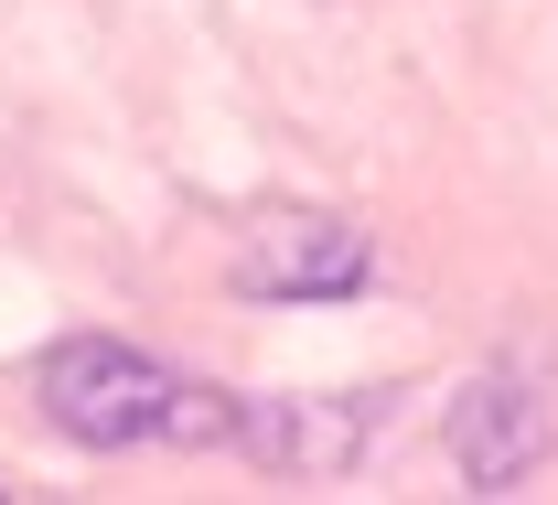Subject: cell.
Returning <instances> with one entry per match:
<instances>
[{
	"label": "cell",
	"instance_id": "obj_2",
	"mask_svg": "<svg viewBox=\"0 0 558 505\" xmlns=\"http://www.w3.org/2000/svg\"><path fill=\"white\" fill-rule=\"evenodd\" d=\"M376 280V237L333 205H279L236 237V290L247 301H354Z\"/></svg>",
	"mask_w": 558,
	"mask_h": 505
},
{
	"label": "cell",
	"instance_id": "obj_4",
	"mask_svg": "<svg viewBox=\"0 0 558 505\" xmlns=\"http://www.w3.org/2000/svg\"><path fill=\"white\" fill-rule=\"evenodd\" d=\"M451 462H462L473 495H505V484H526L548 462V398H537L526 365H484L451 398Z\"/></svg>",
	"mask_w": 558,
	"mask_h": 505
},
{
	"label": "cell",
	"instance_id": "obj_1",
	"mask_svg": "<svg viewBox=\"0 0 558 505\" xmlns=\"http://www.w3.org/2000/svg\"><path fill=\"white\" fill-rule=\"evenodd\" d=\"M44 420L86 452H236V398L119 334H75L44 356Z\"/></svg>",
	"mask_w": 558,
	"mask_h": 505
},
{
	"label": "cell",
	"instance_id": "obj_3",
	"mask_svg": "<svg viewBox=\"0 0 558 505\" xmlns=\"http://www.w3.org/2000/svg\"><path fill=\"white\" fill-rule=\"evenodd\" d=\"M376 420H387V398H236V452L258 473L323 484V473H354L365 462Z\"/></svg>",
	"mask_w": 558,
	"mask_h": 505
}]
</instances>
